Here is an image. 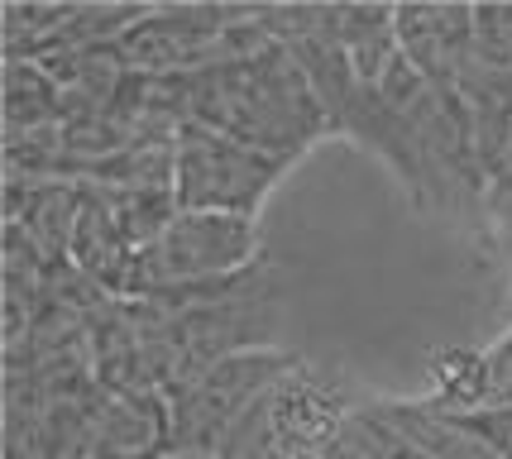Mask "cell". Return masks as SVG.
I'll return each mask as SVG.
<instances>
[{
    "mask_svg": "<svg viewBox=\"0 0 512 459\" xmlns=\"http://www.w3.org/2000/svg\"><path fill=\"white\" fill-rule=\"evenodd\" d=\"M254 259H259V216L178 211L173 225L139 254V297L235 283L254 273Z\"/></svg>",
    "mask_w": 512,
    "mask_h": 459,
    "instance_id": "obj_1",
    "label": "cell"
},
{
    "mask_svg": "<svg viewBox=\"0 0 512 459\" xmlns=\"http://www.w3.org/2000/svg\"><path fill=\"white\" fill-rule=\"evenodd\" d=\"M302 359L283 345H254V350L221 354L182 383L168 388V412H173V445L187 450H216L221 436L240 416L273 393Z\"/></svg>",
    "mask_w": 512,
    "mask_h": 459,
    "instance_id": "obj_2",
    "label": "cell"
},
{
    "mask_svg": "<svg viewBox=\"0 0 512 459\" xmlns=\"http://www.w3.org/2000/svg\"><path fill=\"white\" fill-rule=\"evenodd\" d=\"M173 192L182 211H225V216H259L273 182L288 173L283 158L254 149L245 139L211 130V125H182L173 134Z\"/></svg>",
    "mask_w": 512,
    "mask_h": 459,
    "instance_id": "obj_3",
    "label": "cell"
},
{
    "mask_svg": "<svg viewBox=\"0 0 512 459\" xmlns=\"http://www.w3.org/2000/svg\"><path fill=\"white\" fill-rule=\"evenodd\" d=\"M402 58L422 72L441 96H455L474 53V10L469 5H393Z\"/></svg>",
    "mask_w": 512,
    "mask_h": 459,
    "instance_id": "obj_4",
    "label": "cell"
},
{
    "mask_svg": "<svg viewBox=\"0 0 512 459\" xmlns=\"http://www.w3.org/2000/svg\"><path fill=\"white\" fill-rule=\"evenodd\" d=\"M173 450V412L158 388H106L91 416L87 459H158Z\"/></svg>",
    "mask_w": 512,
    "mask_h": 459,
    "instance_id": "obj_5",
    "label": "cell"
},
{
    "mask_svg": "<svg viewBox=\"0 0 512 459\" xmlns=\"http://www.w3.org/2000/svg\"><path fill=\"white\" fill-rule=\"evenodd\" d=\"M350 416L355 412L345 407V397L326 388L307 364H297L273 388V426H278V445L288 459H331Z\"/></svg>",
    "mask_w": 512,
    "mask_h": 459,
    "instance_id": "obj_6",
    "label": "cell"
},
{
    "mask_svg": "<svg viewBox=\"0 0 512 459\" xmlns=\"http://www.w3.org/2000/svg\"><path fill=\"white\" fill-rule=\"evenodd\" d=\"M63 87L34 58H5V130L29 134L63 125Z\"/></svg>",
    "mask_w": 512,
    "mask_h": 459,
    "instance_id": "obj_7",
    "label": "cell"
},
{
    "mask_svg": "<svg viewBox=\"0 0 512 459\" xmlns=\"http://www.w3.org/2000/svg\"><path fill=\"white\" fill-rule=\"evenodd\" d=\"M158 459H216V450H187V445H173V450H163Z\"/></svg>",
    "mask_w": 512,
    "mask_h": 459,
    "instance_id": "obj_8",
    "label": "cell"
}]
</instances>
